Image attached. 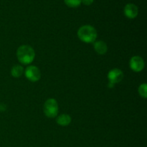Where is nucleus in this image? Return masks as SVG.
<instances>
[{
    "label": "nucleus",
    "instance_id": "f257e3e1",
    "mask_svg": "<svg viewBox=\"0 0 147 147\" xmlns=\"http://www.w3.org/2000/svg\"><path fill=\"white\" fill-rule=\"evenodd\" d=\"M17 57L21 63L24 65H29L32 63L34 60L35 53L34 49L30 45H23L17 49Z\"/></svg>",
    "mask_w": 147,
    "mask_h": 147
},
{
    "label": "nucleus",
    "instance_id": "f03ea898",
    "mask_svg": "<svg viewBox=\"0 0 147 147\" xmlns=\"http://www.w3.org/2000/svg\"><path fill=\"white\" fill-rule=\"evenodd\" d=\"M97 31L91 25H83L78 30V37L82 42L86 43H93L97 39Z\"/></svg>",
    "mask_w": 147,
    "mask_h": 147
},
{
    "label": "nucleus",
    "instance_id": "7ed1b4c3",
    "mask_svg": "<svg viewBox=\"0 0 147 147\" xmlns=\"http://www.w3.org/2000/svg\"><path fill=\"white\" fill-rule=\"evenodd\" d=\"M45 115L48 118H55L57 116L59 111L58 104L55 99L49 98L45 101L43 107Z\"/></svg>",
    "mask_w": 147,
    "mask_h": 147
},
{
    "label": "nucleus",
    "instance_id": "20e7f679",
    "mask_svg": "<svg viewBox=\"0 0 147 147\" xmlns=\"http://www.w3.org/2000/svg\"><path fill=\"white\" fill-rule=\"evenodd\" d=\"M123 78V73L119 68H113L108 73V79L109 80V87L113 88L115 84L120 83Z\"/></svg>",
    "mask_w": 147,
    "mask_h": 147
},
{
    "label": "nucleus",
    "instance_id": "39448f33",
    "mask_svg": "<svg viewBox=\"0 0 147 147\" xmlns=\"http://www.w3.org/2000/svg\"><path fill=\"white\" fill-rule=\"evenodd\" d=\"M24 76L31 82H37L41 78L40 70L35 65H30L24 70Z\"/></svg>",
    "mask_w": 147,
    "mask_h": 147
},
{
    "label": "nucleus",
    "instance_id": "423d86ee",
    "mask_svg": "<svg viewBox=\"0 0 147 147\" xmlns=\"http://www.w3.org/2000/svg\"><path fill=\"white\" fill-rule=\"evenodd\" d=\"M129 66L133 71L139 73V72L142 71L144 68V60L139 55L133 56L129 61Z\"/></svg>",
    "mask_w": 147,
    "mask_h": 147
},
{
    "label": "nucleus",
    "instance_id": "0eeeda50",
    "mask_svg": "<svg viewBox=\"0 0 147 147\" xmlns=\"http://www.w3.org/2000/svg\"><path fill=\"white\" fill-rule=\"evenodd\" d=\"M123 11H124V14L127 18L134 19L137 17L139 9H138L137 6L135 5L134 4L129 3L125 6Z\"/></svg>",
    "mask_w": 147,
    "mask_h": 147
},
{
    "label": "nucleus",
    "instance_id": "6e6552de",
    "mask_svg": "<svg viewBox=\"0 0 147 147\" xmlns=\"http://www.w3.org/2000/svg\"><path fill=\"white\" fill-rule=\"evenodd\" d=\"M93 48L95 51L99 55H104L108 51V46L105 42L99 40L93 42Z\"/></svg>",
    "mask_w": 147,
    "mask_h": 147
},
{
    "label": "nucleus",
    "instance_id": "1a4fd4ad",
    "mask_svg": "<svg viewBox=\"0 0 147 147\" xmlns=\"http://www.w3.org/2000/svg\"><path fill=\"white\" fill-rule=\"evenodd\" d=\"M72 119L70 115L66 114V113H63L60 115L56 119V122L58 125L61 126H67L71 123Z\"/></svg>",
    "mask_w": 147,
    "mask_h": 147
},
{
    "label": "nucleus",
    "instance_id": "9d476101",
    "mask_svg": "<svg viewBox=\"0 0 147 147\" xmlns=\"http://www.w3.org/2000/svg\"><path fill=\"white\" fill-rule=\"evenodd\" d=\"M24 67L20 65H16L13 66L11 69V74L14 78H20L24 73Z\"/></svg>",
    "mask_w": 147,
    "mask_h": 147
},
{
    "label": "nucleus",
    "instance_id": "9b49d317",
    "mask_svg": "<svg viewBox=\"0 0 147 147\" xmlns=\"http://www.w3.org/2000/svg\"><path fill=\"white\" fill-rule=\"evenodd\" d=\"M139 94L141 97L144 98H146L147 96V85L146 83H142L139 86Z\"/></svg>",
    "mask_w": 147,
    "mask_h": 147
},
{
    "label": "nucleus",
    "instance_id": "f8f14e48",
    "mask_svg": "<svg viewBox=\"0 0 147 147\" xmlns=\"http://www.w3.org/2000/svg\"><path fill=\"white\" fill-rule=\"evenodd\" d=\"M65 4L69 7L76 8L81 4V0H64Z\"/></svg>",
    "mask_w": 147,
    "mask_h": 147
},
{
    "label": "nucleus",
    "instance_id": "ddd939ff",
    "mask_svg": "<svg viewBox=\"0 0 147 147\" xmlns=\"http://www.w3.org/2000/svg\"><path fill=\"white\" fill-rule=\"evenodd\" d=\"M93 1H94V0H81V3H83V4L86 6L91 5Z\"/></svg>",
    "mask_w": 147,
    "mask_h": 147
}]
</instances>
